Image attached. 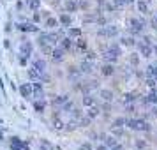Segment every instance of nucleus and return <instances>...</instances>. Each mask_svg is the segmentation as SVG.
I'll use <instances>...</instances> for the list:
<instances>
[{
	"label": "nucleus",
	"instance_id": "54",
	"mask_svg": "<svg viewBox=\"0 0 157 150\" xmlns=\"http://www.w3.org/2000/svg\"><path fill=\"white\" fill-rule=\"evenodd\" d=\"M95 150H108V147L102 143V145H97V147H95Z\"/></svg>",
	"mask_w": 157,
	"mask_h": 150
},
{
	"label": "nucleus",
	"instance_id": "2",
	"mask_svg": "<svg viewBox=\"0 0 157 150\" xmlns=\"http://www.w3.org/2000/svg\"><path fill=\"white\" fill-rule=\"evenodd\" d=\"M129 32L132 34V36H140L145 27H147V21L145 20H140V18H129Z\"/></svg>",
	"mask_w": 157,
	"mask_h": 150
},
{
	"label": "nucleus",
	"instance_id": "47",
	"mask_svg": "<svg viewBox=\"0 0 157 150\" xmlns=\"http://www.w3.org/2000/svg\"><path fill=\"white\" fill-rule=\"evenodd\" d=\"M78 150H94V147H92V143H90V141H85Z\"/></svg>",
	"mask_w": 157,
	"mask_h": 150
},
{
	"label": "nucleus",
	"instance_id": "16",
	"mask_svg": "<svg viewBox=\"0 0 157 150\" xmlns=\"http://www.w3.org/2000/svg\"><path fill=\"white\" fill-rule=\"evenodd\" d=\"M69 101V94H60V95H55L53 99H51V104L53 106H62Z\"/></svg>",
	"mask_w": 157,
	"mask_h": 150
},
{
	"label": "nucleus",
	"instance_id": "4",
	"mask_svg": "<svg viewBox=\"0 0 157 150\" xmlns=\"http://www.w3.org/2000/svg\"><path fill=\"white\" fill-rule=\"evenodd\" d=\"M18 90H20V95L23 99H32L34 97V87H32V83H21Z\"/></svg>",
	"mask_w": 157,
	"mask_h": 150
},
{
	"label": "nucleus",
	"instance_id": "38",
	"mask_svg": "<svg viewBox=\"0 0 157 150\" xmlns=\"http://www.w3.org/2000/svg\"><path fill=\"white\" fill-rule=\"evenodd\" d=\"M76 48H78L79 51H83V53H85V51L88 50V44H86L85 39H81V37H79V39H76Z\"/></svg>",
	"mask_w": 157,
	"mask_h": 150
},
{
	"label": "nucleus",
	"instance_id": "9",
	"mask_svg": "<svg viewBox=\"0 0 157 150\" xmlns=\"http://www.w3.org/2000/svg\"><path fill=\"white\" fill-rule=\"evenodd\" d=\"M122 48H124V46H122L120 43H111V44L106 48V51L109 53V55H115V57L120 58V57H122Z\"/></svg>",
	"mask_w": 157,
	"mask_h": 150
},
{
	"label": "nucleus",
	"instance_id": "6",
	"mask_svg": "<svg viewBox=\"0 0 157 150\" xmlns=\"http://www.w3.org/2000/svg\"><path fill=\"white\" fill-rule=\"evenodd\" d=\"M64 53L65 50L64 48H53V51H51V60H53V64H60V62H64Z\"/></svg>",
	"mask_w": 157,
	"mask_h": 150
},
{
	"label": "nucleus",
	"instance_id": "46",
	"mask_svg": "<svg viewBox=\"0 0 157 150\" xmlns=\"http://www.w3.org/2000/svg\"><path fill=\"white\" fill-rule=\"evenodd\" d=\"M11 150H30L29 145L25 143V145H11Z\"/></svg>",
	"mask_w": 157,
	"mask_h": 150
},
{
	"label": "nucleus",
	"instance_id": "23",
	"mask_svg": "<svg viewBox=\"0 0 157 150\" xmlns=\"http://www.w3.org/2000/svg\"><path fill=\"white\" fill-rule=\"evenodd\" d=\"M58 20H60V25L62 27H71V23H72V16L71 14H67V13H62V14L58 16Z\"/></svg>",
	"mask_w": 157,
	"mask_h": 150
},
{
	"label": "nucleus",
	"instance_id": "29",
	"mask_svg": "<svg viewBox=\"0 0 157 150\" xmlns=\"http://www.w3.org/2000/svg\"><path fill=\"white\" fill-rule=\"evenodd\" d=\"M125 124H127V118L125 117H117L111 122V127H125Z\"/></svg>",
	"mask_w": 157,
	"mask_h": 150
},
{
	"label": "nucleus",
	"instance_id": "1",
	"mask_svg": "<svg viewBox=\"0 0 157 150\" xmlns=\"http://www.w3.org/2000/svg\"><path fill=\"white\" fill-rule=\"evenodd\" d=\"M125 127L134 129V131H141V133H150L152 131V125L145 118H127Z\"/></svg>",
	"mask_w": 157,
	"mask_h": 150
},
{
	"label": "nucleus",
	"instance_id": "35",
	"mask_svg": "<svg viewBox=\"0 0 157 150\" xmlns=\"http://www.w3.org/2000/svg\"><path fill=\"white\" fill-rule=\"evenodd\" d=\"M102 60H104V62H108V64H117V62H118V57L109 55L108 51H104V53H102Z\"/></svg>",
	"mask_w": 157,
	"mask_h": 150
},
{
	"label": "nucleus",
	"instance_id": "31",
	"mask_svg": "<svg viewBox=\"0 0 157 150\" xmlns=\"http://www.w3.org/2000/svg\"><path fill=\"white\" fill-rule=\"evenodd\" d=\"M69 115H71V120H74V122H78L79 118H81V117H83V111H81V110H78V108H72L71 111H69Z\"/></svg>",
	"mask_w": 157,
	"mask_h": 150
},
{
	"label": "nucleus",
	"instance_id": "33",
	"mask_svg": "<svg viewBox=\"0 0 157 150\" xmlns=\"http://www.w3.org/2000/svg\"><path fill=\"white\" fill-rule=\"evenodd\" d=\"M147 102L148 104H157V90L155 88H150L148 95H147Z\"/></svg>",
	"mask_w": 157,
	"mask_h": 150
},
{
	"label": "nucleus",
	"instance_id": "15",
	"mask_svg": "<svg viewBox=\"0 0 157 150\" xmlns=\"http://www.w3.org/2000/svg\"><path fill=\"white\" fill-rule=\"evenodd\" d=\"M79 71H81V74H92L94 72V62L83 60V62L79 64Z\"/></svg>",
	"mask_w": 157,
	"mask_h": 150
},
{
	"label": "nucleus",
	"instance_id": "12",
	"mask_svg": "<svg viewBox=\"0 0 157 150\" xmlns=\"http://www.w3.org/2000/svg\"><path fill=\"white\" fill-rule=\"evenodd\" d=\"M115 72H117V69H115V64H108V62H104V65L101 67V74H102V76H106V78L113 76Z\"/></svg>",
	"mask_w": 157,
	"mask_h": 150
},
{
	"label": "nucleus",
	"instance_id": "57",
	"mask_svg": "<svg viewBox=\"0 0 157 150\" xmlns=\"http://www.w3.org/2000/svg\"><path fill=\"white\" fill-rule=\"evenodd\" d=\"M111 150H124V147H122V145H118V143H117V145H115L113 148Z\"/></svg>",
	"mask_w": 157,
	"mask_h": 150
},
{
	"label": "nucleus",
	"instance_id": "45",
	"mask_svg": "<svg viewBox=\"0 0 157 150\" xmlns=\"http://www.w3.org/2000/svg\"><path fill=\"white\" fill-rule=\"evenodd\" d=\"M148 25H150V29H152V30H155V32H157V14H155V16H152V18H150Z\"/></svg>",
	"mask_w": 157,
	"mask_h": 150
},
{
	"label": "nucleus",
	"instance_id": "32",
	"mask_svg": "<svg viewBox=\"0 0 157 150\" xmlns=\"http://www.w3.org/2000/svg\"><path fill=\"white\" fill-rule=\"evenodd\" d=\"M32 65H34L36 69H39L41 72H44V71H46V65H48V64H46V60H44V58H37V60H34V64H32Z\"/></svg>",
	"mask_w": 157,
	"mask_h": 150
},
{
	"label": "nucleus",
	"instance_id": "3",
	"mask_svg": "<svg viewBox=\"0 0 157 150\" xmlns=\"http://www.w3.org/2000/svg\"><path fill=\"white\" fill-rule=\"evenodd\" d=\"M118 34H120V30H118V27H117V25H104V27H101V29L97 30V36L106 37V39L117 37Z\"/></svg>",
	"mask_w": 157,
	"mask_h": 150
},
{
	"label": "nucleus",
	"instance_id": "20",
	"mask_svg": "<svg viewBox=\"0 0 157 150\" xmlns=\"http://www.w3.org/2000/svg\"><path fill=\"white\" fill-rule=\"evenodd\" d=\"M99 97L102 101H106V102H109V101H113V92H111V90H109V88H101L99 90Z\"/></svg>",
	"mask_w": 157,
	"mask_h": 150
},
{
	"label": "nucleus",
	"instance_id": "37",
	"mask_svg": "<svg viewBox=\"0 0 157 150\" xmlns=\"http://www.w3.org/2000/svg\"><path fill=\"white\" fill-rule=\"evenodd\" d=\"M147 76L148 78H157V64H150L147 67Z\"/></svg>",
	"mask_w": 157,
	"mask_h": 150
},
{
	"label": "nucleus",
	"instance_id": "19",
	"mask_svg": "<svg viewBox=\"0 0 157 150\" xmlns=\"http://www.w3.org/2000/svg\"><path fill=\"white\" fill-rule=\"evenodd\" d=\"M27 74H29V78L32 79V81H39V79H41V76H43V72L39 71V69H36L34 65H32L29 71H27Z\"/></svg>",
	"mask_w": 157,
	"mask_h": 150
},
{
	"label": "nucleus",
	"instance_id": "61",
	"mask_svg": "<svg viewBox=\"0 0 157 150\" xmlns=\"http://www.w3.org/2000/svg\"><path fill=\"white\" fill-rule=\"evenodd\" d=\"M154 55H155V57H157V44H155V46H154Z\"/></svg>",
	"mask_w": 157,
	"mask_h": 150
},
{
	"label": "nucleus",
	"instance_id": "17",
	"mask_svg": "<svg viewBox=\"0 0 157 150\" xmlns=\"http://www.w3.org/2000/svg\"><path fill=\"white\" fill-rule=\"evenodd\" d=\"M58 25H60V20H58V18L50 16V18H46V20H44V27H46V29H50V30L58 29Z\"/></svg>",
	"mask_w": 157,
	"mask_h": 150
},
{
	"label": "nucleus",
	"instance_id": "13",
	"mask_svg": "<svg viewBox=\"0 0 157 150\" xmlns=\"http://www.w3.org/2000/svg\"><path fill=\"white\" fill-rule=\"evenodd\" d=\"M51 124H53V129H55V131H65V124L62 122V118H60V113H53Z\"/></svg>",
	"mask_w": 157,
	"mask_h": 150
},
{
	"label": "nucleus",
	"instance_id": "62",
	"mask_svg": "<svg viewBox=\"0 0 157 150\" xmlns=\"http://www.w3.org/2000/svg\"><path fill=\"white\" fill-rule=\"evenodd\" d=\"M99 2V6H104V0H97Z\"/></svg>",
	"mask_w": 157,
	"mask_h": 150
},
{
	"label": "nucleus",
	"instance_id": "30",
	"mask_svg": "<svg viewBox=\"0 0 157 150\" xmlns=\"http://www.w3.org/2000/svg\"><path fill=\"white\" fill-rule=\"evenodd\" d=\"M76 124H78V127H88V125H90V124H92V118H90V117H88V115H83V117H81V118H79L78 122H76Z\"/></svg>",
	"mask_w": 157,
	"mask_h": 150
},
{
	"label": "nucleus",
	"instance_id": "5",
	"mask_svg": "<svg viewBox=\"0 0 157 150\" xmlns=\"http://www.w3.org/2000/svg\"><path fill=\"white\" fill-rule=\"evenodd\" d=\"M138 50H140V55H141L143 58H150L152 55H154V46L145 44L143 41L141 43H138Z\"/></svg>",
	"mask_w": 157,
	"mask_h": 150
},
{
	"label": "nucleus",
	"instance_id": "27",
	"mask_svg": "<svg viewBox=\"0 0 157 150\" xmlns=\"http://www.w3.org/2000/svg\"><path fill=\"white\" fill-rule=\"evenodd\" d=\"M138 94L134 92H127V94H124V104H131V102H134V101H138Z\"/></svg>",
	"mask_w": 157,
	"mask_h": 150
},
{
	"label": "nucleus",
	"instance_id": "49",
	"mask_svg": "<svg viewBox=\"0 0 157 150\" xmlns=\"http://www.w3.org/2000/svg\"><path fill=\"white\" fill-rule=\"evenodd\" d=\"M155 81H157V78H148L147 79V85H148L150 88H155V85H157Z\"/></svg>",
	"mask_w": 157,
	"mask_h": 150
},
{
	"label": "nucleus",
	"instance_id": "41",
	"mask_svg": "<svg viewBox=\"0 0 157 150\" xmlns=\"http://www.w3.org/2000/svg\"><path fill=\"white\" fill-rule=\"evenodd\" d=\"M134 147H136L138 150H145L148 145H147V141H145V140H136V141H134Z\"/></svg>",
	"mask_w": 157,
	"mask_h": 150
},
{
	"label": "nucleus",
	"instance_id": "59",
	"mask_svg": "<svg viewBox=\"0 0 157 150\" xmlns=\"http://www.w3.org/2000/svg\"><path fill=\"white\" fill-rule=\"evenodd\" d=\"M23 6H25L23 2H18V4H16V7H18V9H23Z\"/></svg>",
	"mask_w": 157,
	"mask_h": 150
},
{
	"label": "nucleus",
	"instance_id": "39",
	"mask_svg": "<svg viewBox=\"0 0 157 150\" xmlns=\"http://www.w3.org/2000/svg\"><path fill=\"white\" fill-rule=\"evenodd\" d=\"M129 62H131L132 67H138V65H140V55H138V53H131V55H129Z\"/></svg>",
	"mask_w": 157,
	"mask_h": 150
},
{
	"label": "nucleus",
	"instance_id": "60",
	"mask_svg": "<svg viewBox=\"0 0 157 150\" xmlns=\"http://www.w3.org/2000/svg\"><path fill=\"white\" fill-rule=\"evenodd\" d=\"M41 13H43L44 18H50V13H48V11H41Z\"/></svg>",
	"mask_w": 157,
	"mask_h": 150
},
{
	"label": "nucleus",
	"instance_id": "28",
	"mask_svg": "<svg viewBox=\"0 0 157 150\" xmlns=\"http://www.w3.org/2000/svg\"><path fill=\"white\" fill-rule=\"evenodd\" d=\"M34 110H36L37 113H44V110H46V102H44V99L34 101Z\"/></svg>",
	"mask_w": 157,
	"mask_h": 150
},
{
	"label": "nucleus",
	"instance_id": "26",
	"mask_svg": "<svg viewBox=\"0 0 157 150\" xmlns=\"http://www.w3.org/2000/svg\"><path fill=\"white\" fill-rule=\"evenodd\" d=\"M25 6L30 11H39L41 9V0H25Z\"/></svg>",
	"mask_w": 157,
	"mask_h": 150
},
{
	"label": "nucleus",
	"instance_id": "44",
	"mask_svg": "<svg viewBox=\"0 0 157 150\" xmlns=\"http://www.w3.org/2000/svg\"><path fill=\"white\" fill-rule=\"evenodd\" d=\"M72 108H74V102H72L71 99L67 101V102H65V104H62V110H64V111H67V113H69V111H71Z\"/></svg>",
	"mask_w": 157,
	"mask_h": 150
},
{
	"label": "nucleus",
	"instance_id": "40",
	"mask_svg": "<svg viewBox=\"0 0 157 150\" xmlns=\"http://www.w3.org/2000/svg\"><path fill=\"white\" fill-rule=\"evenodd\" d=\"M97 58V53L95 51H92V50H86L85 51V57H83V60H90V62H94Z\"/></svg>",
	"mask_w": 157,
	"mask_h": 150
},
{
	"label": "nucleus",
	"instance_id": "14",
	"mask_svg": "<svg viewBox=\"0 0 157 150\" xmlns=\"http://www.w3.org/2000/svg\"><path fill=\"white\" fill-rule=\"evenodd\" d=\"M81 102H83V106H85V108H92V106H95V104H97V99L94 97L92 94H83Z\"/></svg>",
	"mask_w": 157,
	"mask_h": 150
},
{
	"label": "nucleus",
	"instance_id": "22",
	"mask_svg": "<svg viewBox=\"0 0 157 150\" xmlns=\"http://www.w3.org/2000/svg\"><path fill=\"white\" fill-rule=\"evenodd\" d=\"M65 13H76L79 9V6H78V2L76 0H65Z\"/></svg>",
	"mask_w": 157,
	"mask_h": 150
},
{
	"label": "nucleus",
	"instance_id": "48",
	"mask_svg": "<svg viewBox=\"0 0 157 150\" xmlns=\"http://www.w3.org/2000/svg\"><path fill=\"white\" fill-rule=\"evenodd\" d=\"M11 145H25V141H21L18 136H13L11 138Z\"/></svg>",
	"mask_w": 157,
	"mask_h": 150
},
{
	"label": "nucleus",
	"instance_id": "51",
	"mask_svg": "<svg viewBox=\"0 0 157 150\" xmlns=\"http://www.w3.org/2000/svg\"><path fill=\"white\" fill-rule=\"evenodd\" d=\"M32 21L39 23V21H41V14H39V13H34V14H32Z\"/></svg>",
	"mask_w": 157,
	"mask_h": 150
},
{
	"label": "nucleus",
	"instance_id": "8",
	"mask_svg": "<svg viewBox=\"0 0 157 150\" xmlns=\"http://www.w3.org/2000/svg\"><path fill=\"white\" fill-rule=\"evenodd\" d=\"M79 76H81V71H79V67H76V65H69L67 67V78L71 79V81H78Z\"/></svg>",
	"mask_w": 157,
	"mask_h": 150
},
{
	"label": "nucleus",
	"instance_id": "24",
	"mask_svg": "<svg viewBox=\"0 0 157 150\" xmlns=\"http://www.w3.org/2000/svg\"><path fill=\"white\" fill-rule=\"evenodd\" d=\"M136 6H138V11L141 14H150V7H148V2L147 0H138Z\"/></svg>",
	"mask_w": 157,
	"mask_h": 150
},
{
	"label": "nucleus",
	"instance_id": "18",
	"mask_svg": "<svg viewBox=\"0 0 157 150\" xmlns=\"http://www.w3.org/2000/svg\"><path fill=\"white\" fill-rule=\"evenodd\" d=\"M74 39H72L71 36H67V37H62V41H60V48H64L65 51H69V50H72V46H74Z\"/></svg>",
	"mask_w": 157,
	"mask_h": 150
},
{
	"label": "nucleus",
	"instance_id": "11",
	"mask_svg": "<svg viewBox=\"0 0 157 150\" xmlns=\"http://www.w3.org/2000/svg\"><path fill=\"white\" fill-rule=\"evenodd\" d=\"M32 50H34V46H32L30 41H21V44H20V53H21V55L30 57V55H32Z\"/></svg>",
	"mask_w": 157,
	"mask_h": 150
},
{
	"label": "nucleus",
	"instance_id": "55",
	"mask_svg": "<svg viewBox=\"0 0 157 150\" xmlns=\"http://www.w3.org/2000/svg\"><path fill=\"white\" fill-rule=\"evenodd\" d=\"M4 46H6L7 50H11V41H9V39H6V41H4Z\"/></svg>",
	"mask_w": 157,
	"mask_h": 150
},
{
	"label": "nucleus",
	"instance_id": "63",
	"mask_svg": "<svg viewBox=\"0 0 157 150\" xmlns=\"http://www.w3.org/2000/svg\"><path fill=\"white\" fill-rule=\"evenodd\" d=\"M147 2H150V0H147Z\"/></svg>",
	"mask_w": 157,
	"mask_h": 150
},
{
	"label": "nucleus",
	"instance_id": "36",
	"mask_svg": "<svg viewBox=\"0 0 157 150\" xmlns=\"http://www.w3.org/2000/svg\"><path fill=\"white\" fill-rule=\"evenodd\" d=\"M86 115H88V117H90V118H97V117H99V113H101V110L99 108H95V106H92V108H86V111H85Z\"/></svg>",
	"mask_w": 157,
	"mask_h": 150
},
{
	"label": "nucleus",
	"instance_id": "25",
	"mask_svg": "<svg viewBox=\"0 0 157 150\" xmlns=\"http://www.w3.org/2000/svg\"><path fill=\"white\" fill-rule=\"evenodd\" d=\"M120 44L122 46H127V48H132V46H138V43H136V39L134 37H122L120 39Z\"/></svg>",
	"mask_w": 157,
	"mask_h": 150
},
{
	"label": "nucleus",
	"instance_id": "42",
	"mask_svg": "<svg viewBox=\"0 0 157 150\" xmlns=\"http://www.w3.org/2000/svg\"><path fill=\"white\" fill-rule=\"evenodd\" d=\"M113 4H115V7L117 9H124L129 4V0H113Z\"/></svg>",
	"mask_w": 157,
	"mask_h": 150
},
{
	"label": "nucleus",
	"instance_id": "21",
	"mask_svg": "<svg viewBox=\"0 0 157 150\" xmlns=\"http://www.w3.org/2000/svg\"><path fill=\"white\" fill-rule=\"evenodd\" d=\"M102 143L106 145L108 148H113L115 145H117V136H115V134H104V138H102Z\"/></svg>",
	"mask_w": 157,
	"mask_h": 150
},
{
	"label": "nucleus",
	"instance_id": "56",
	"mask_svg": "<svg viewBox=\"0 0 157 150\" xmlns=\"http://www.w3.org/2000/svg\"><path fill=\"white\" fill-rule=\"evenodd\" d=\"M150 115H152L154 118H157V108H152V111H150Z\"/></svg>",
	"mask_w": 157,
	"mask_h": 150
},
{
	"label": "nucleus",
	"instance_id": "43",
	"mask_svg": "<svg viewBox=\"0 0 157 150\" xmlns=\"http://www.w3.org/2000/svg\"><path fill=\"white\" fill-rule=\"evenodd\" d=\"M78 6H79V9L88 11V9H90V2H88V0H78Z\"/></svg>",
	"mask_w": 157,
	"mask_h": 150
},
{
	"label": "nucleus",
	"instance_id": "10",
	"mask_svg": "<svg viewBox=\"0 0 157 150\" xmlns=\"http://www.w3.org/2000/svg\"><path fill=\"white\" fill-rule=\"evenodd\" d=\"M18 30H21V32H39V27H36V23L32 21H23V23H18Z\"/></svg>",
	"mask_w": 157,
	"mask_h": 150
},
{
	"label": "nucleus",
	"instance_id": "7",
	"mask_svg": "<svg viewBox=\"0 0 157 150\" xmlns=\"http://www.w3.org/2000/svg\"><path fill=\"white\" fill-rule=\"evenodd\" d=\"M32 87H34V97L36 99H44V87L43 81H32Z\"/></svg>",
	"mask_w": 157,
	"mask_h": 150
},
{
	"label": "nucleus",
	"instance_id": "58",
	"mask_svg": "<svg viewBox=\"0 0 157 150\" xmlns=\"http://www.w3.org/2000/svg\"><path fill=\"white\" fill-rule=\"evenodd\" d=\"M6 32H11V23H6Z\"/></svg>",
	"mask_w": 157,
	"mask_h": 150
},
{
	"label": "nucleus",
	"instance_id": "53",
	"mask_svg": "<svg viewBox=\"0 0 157 150\" xmlns=\"http://www.w3.org/2000/svg\"><path fill=\"white\" fill-rule=\"evenodd\" d=\"M27 58H29V57L21 55V57H20V65H27Z\"/></svg>",
	"mask_w": 157,
	"mask_h": 150
},
{
	"label": "nucleus",
	"instance_id": "50",
	"mask_svg": "<svg viewBox=\"0 0 157 150\" xmlns=\"http://www.w3.org/2000/svg\"><path fill=\"white\" fill-rule=\"evenodd\" d=\"M39 145H41V148H44V150H50L51 148V145L46 141V140H41V143H39Z\"/></svg>",
	"mask_w": 157,
	"mask_h": 150
},
{
	"label": "nucleus",
	"instance_id": "34",
	"mask_svg": "<svg viewBox=\"0 0 157 150\" xmlns=\"http://www.w3.org/2000/svg\"><path fill=\"white\" fill-rule=\"evenodd\" d=\"M81 34H83V30L81 29H78V27H69V36H71L72 39H79Z\"/></svg>",
	"mask_w": 157,
	"mask_h": 150
},
{
	"label": "nucleus",
	"instance_id": "52",
	"mask_svg": "<svg viewBox=\"0 0 157 150\" xmlns=\"http://www.w3.org/2000/svg\"><path fill=\"white\" fill-rule=\"evenodd\" d=\"M143 43H145V44H150V46H154V44H152V37H150V36H143Z\"/></svg>",
	"mask_w": 157,
	"mask_h": 150
}]
</instances>
